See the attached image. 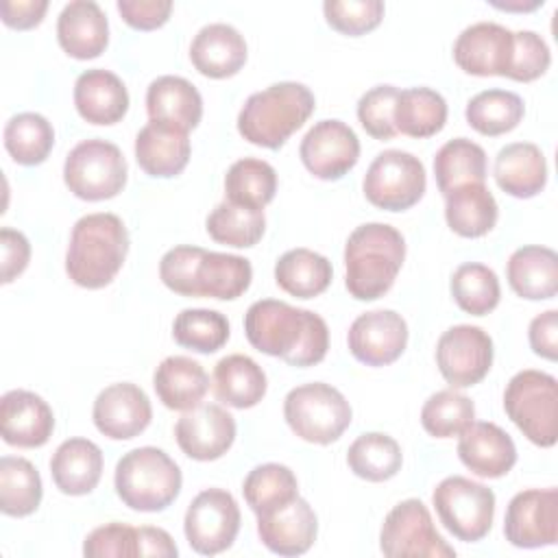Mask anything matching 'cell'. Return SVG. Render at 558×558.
Here are the masks:
<instances>
[{"mask_svg":"<svg viewBox=\"0 0 558 558\" xmlns=\"http://www.w3.org/2000/svg\"><path fill=\"white\" fill-rule=\"evenodd\" d=\"M399 89L395 85H377L357 100V120L375 140H392L397 135L392 111Z\"/></svg>","mask_w":558,"mask_h":558,"instance_id":"cell-50","label":"cell"},{"mask_svg":"<svg viewBox=\"0 0 558 558\" xmlns=\"http://www.w3.org/2000/svg\"><path fill=\"white\" fill-rule=\"evenodd\" d=\"M434 174L442 196L466 183H484L486 153L480 144L466 137L449 140L434 157Z\"/></svg>","mask_w":558,"mask_h":558,"instance_id":"cell-37","label":"cell"},{"mask_svg":"<svg viewBox=\"0 0 558 558\" xmlns=\"http://www.w3.org/2000/svg\"><path fill=\"white\" fill-rule=\"evenodd\" d=\"M46 11H48L46 0H2L0 2L2 22L9 28H17V31H28L39 26Z\"/></svg>","mask_w":558,"mask_h":558,"instance_id":"cell-56","label":"cell"},{"mask_svg":"<svg viewBox=\"0 0 558 558\" xmlns=\"http://www.w3.org/2000/svg\"><path fill=\"white\" fill-rule=\"evenodd\" d=\"M314 109L316 100L310 87L281 81L246 98L238 113V131L255 146L277 150L310 120Z\"/></svg>","mask_w":558,"mask_h":558,"instance_id":"cell-4","label":"cell"},{"mask_svg":"<svg viewBox=\"0 0 558 558\" xmlns=\"http://www.w3.org/2000/svg\"><path fill=\"white\" fill-rule=\"evenodd\" d=\"M211 386L218 401L238 410L257 405L268 388L264 368L242 353H231L214 366Z\"/></svg>","mask_w":558,"mask_h":558,"instance_id":"cell-32","label":"cell"},{"mask_svg":"<svg viewBox=\"0 0 558 558\" xmlns=\"http://www.w3.org/2000/svg\"><path fill=\"white\" fill-rule=\"evenodd\" d=\"M240 530V508L231 493L222 488L201 490L187 506L183 532L190 547L203 556L229 549Z\"/></svg>","mask_w":558,"mask_h":558,"instance_id":"cell-12","label":"cell"},{"mask_svg":"<svg viewBox=\"0 0 558 558\" xmlns=\"http://www.w3.org/2000/svg\"><path fill=\"white\" fill-rule=\"evenodd\" d=\"M327 24L349 37H360L379 26L384 17L381 0H327L323 4Z\"/></svg>","mask_w":558,"mask_h":558,"instance_id":"cell-48","label":"cell"},{"mask_svg":"<svg viewBox=\"0 0 558 558\" xmlns=\"http://www.w3.org/2000/svg\"><path fill=\"white\" fill-rule=\"evenodd\" d=\"M242 493L248 508L259 517L299 497V482L290 466L266 462L248 471L242 484Z\"/></svg>","mask_w":558,"mask_h":558,"instance_id":"cell-43","label":"cell"},{"mask_svg":"<svg viewBox=\"0 0 558 558\" xmlns=\"http://www.w3.org/2000/svg\"><path fill=\"white\" fill-rule=\"evenodd\" d=\"M436 366L451 388L480 384L493 366V340L475 325L449 327L436 342Z\"/></svg>","mask_w":558,"mask_h":558,"instance_id":"cell-13","label":"cell"},{"mask_svg":"<svg viewBox=\"0 0 558 558\" xmlns=\"http://www.w3.org/2000/svg\"><path fill=\"white\" fill-rule=\"evenodd\" d=\"M432 501L440 523L458 541L477 543L493 527L495 493L480 482L449 475L434 488Z\"/></svg>","mask_w":558,"mask_h":558,"instance_id":"cell-9","label":"cell"},{"mask_svg":"<svg viewBox=\"0 0 558 558\" xmlns=\"http://www.w3.org/2000/svg\"><path fill=\"white\" fill-rule=\"evenodd\" d=\"M405 259L403 235L386 222H366L344 244V286L357 301L384 296Z\"/></svg>","mask_w":558,"mask_h":558,"instance_id":"cell-2","label":"cell"},{"mask_svg":"<svg viewBox=\"0 0 558 558\" xmlns=\"http://www.w3.org/2000/svg\"><path fill=\"white\" fill-rule=\"evenodd\" d=\"M83 554L87 558H135L137 554V527L126 523H107L92 530L85 536Z\"/></svg>","mask_w":558,"mask_h":558,"instance_id":"cell-52","label":"cell"},{"mask_svg":"<svg viewBox=\"0 0 558 558\" xmlns=\"http://www.w3.org/2000/svg\"><path fill=\"white\" fill-rule=\"evenodd\" d=\"M318 532L316 512L312 506L294 497L292 501L257 517V534L259 541L279 556H301L305 554Z\"/></svg>","mask_w":558,"mask_h":558,"instance_id":"cell-21","label":"cell"},{"mask_svg":"<svg viewBox=\"0 0 558 558\" xmlns=\"http://www.w3.org/2000/svg\"><path fill=\"white\" fill-rule=\"evenodd\" d=\"M397 133L408 137H432L447 122V102L432 87L399 89L392 111Z\"/></svg>","mask_w":558,"mask_h":558,"instance_id":"cell-36","label":"cell"},{"mask_svg":"<svg viewBox=\"0 0 558 558\" xmlns=\"http://www.w3.org/2000/svg\"><path fill=\"white\" fill-rule=\"evenodd\" d=\"M283 416L299 438L314 445H331L351 425L353 412L338 388L312 381L286 395Z\"/></svg>","mask_w":558,"mask_h":558,"instance_id":"cell-7","label":"cell"},{"mask_svg":"<svg viewBox=\"0 0 558 558\" xmlns=\"http://www.w3.org/2000/svg\"><path fill=\"white\" fill-rule=\"evenodd\" d=\"M525 105L519 94L508 89H484L475 94L464 109L466 122L482 135L495 137L510 133L523 120Z\"/></svg>","mask_w":558,"mask_h":558,"instance_id":"cell-39","label":"cell"},{"mask_svg":"<svg viewBox=\"0 0 558 558\" xmlns=\"http://www.w3.org/2000/svg\"><path fill=\"white\" fill-rule=\"evenodd\" d=\"M253 279V266L246 257L205 251L196 270V296L233 301L242 296Z\"/></svg>","mask_w":558,"mask_h":558,"instance_id":"cell-35","label":"cell"},{"mask_svg":"<svg viewBox=\"0 0 558 558\" xmlns=\"http://www.w3.org/2000/svg\"><path fill=\"white\" fill-rule=\"evenodd\" d=\"M39 471L20 456L0 458V510L9 517H28L41 504Z\"/></svg>","mask_w":558,"mask_h":558,"instance_id":"cell-38","label":"cell"},{"mask_svg":"<svg viewBox=\"0 0 558 558\" xmlns=\"http://www.w3.org/2000/svg\"><path fill=\"white\" fill-rule=\"evenodd\" d=\"M129 253V231L109 211L87 214L76 220L65 251L68 277L87 290L105 288L120 272Z\"/></svg>","mask_w":558,"mask_h":558,"instance_id":"cell-3","label":"cell"},{"mask_svg":"<svg viewBox=\"0 0 558 558\" xmlns=\"http://www.w3.org/2000/svg\"><path fill=\"white\" fill-rule=\"evenodd\" d=\"M551 63L549 48L541 35L534 31L512 33V52L508 61L506 76L519 83H530L541 78Z\"/></svg>","mask_w":558,"mask_h":558,"instance_id":"cell-49","label":"cell"},{"mask_svg":"<svg viewBox=\"0 0 558 558\" xmlns=\"http://www.w3.org/2000/svg\"><path fill=\"white\" fill-rule=\"evenodd\" d=\"M427 187L425 166L405 150L388 148L368 166L362 190L371 205L386 211H403L416 205Z\"/></svg>","mask_w":558,"mask_h":558,"instance_id":"cell-10","label":"cell"},{"mask_svg":"<svg viewBox=\"0 0 558 558\" xmlns=\"http://www.w3.org/2000/svg\"><path fill=\"white\" fill-rule=\"evenodd\" d=\"M506 277L521 299H554L558 292V255L554 248L538 244L521 246L508 257Z\"/></svg>","mask_w":558,"mask_h":558,"instance_id":"cell-30","label":"cell"},{"mask_svg":"<svg viewBox=\"0 0 558 558\" xmlns=\"http://www.w3.org/2000/svg\"><path fill=\"white\" fill-rule=\"evenodd\" d=\"M50 475L63 495L92 493L102 475V451L87 438L63 440L50 458Z\"/></svg>","mask_w":558,"mask_h":558,"instance_id":"cell-28","label":"cell"},{"mask_svg":"<svg viewBox=\"0 0 558 558\" xmlns=\"http://www.w3.org/2000/svg\"><path fill=\"white\" fill-rule=\"evenodd\" d=\"M205 248L181 244L163 253L159 262V279L181 296H196V270Z\"/></svg>","mask_w":558,"mask_h":558,"instance_id":"cell-51","label":"cell"},{"mask_svg":"<svg viewBox=\"0 0 558 558\" xmlns=\"http://www.w3.org/2000/svg\"><path fill=\"white\" fill-rule=\"evenodd\" d=\"M205 229L209 238L220 244L248 248L262 240L266 231V216H264V209L235 205L225 198L207 216Z\"/></svg>","mask_w":558,"mask_h":558,"instance_id":"cell-41","label":"cell"},{"mask_svg":"<svg viewBox=\"0 0 558 558\" xmlns=\"http://www.w3.org/2000/svg\"><path fill=\"white\" fill-rule=\"evenodd\" d=\"M506 541L521 549L556 545L558 538V490L527 488L517 493L504 519Z\"/></svg>","mask_w":558,"mask_h":558,"instance_id":"cell-14","label":"cell"},{"mask_svg":"<svg viewBox=\"0 0 558 558\" xmlns=\"http://www.w3.org/2000/svg\"><path fill=\"white\" fill-rule=\"evenodd\" d=\"M190 61L203 76L229 78L246 63V41L231 24H207L192 39Z\"/></svg>","mask_w":558,"mask_h":558,"instance_id":"cell-25","label":"cell"},{"mask_svg":"<svg viewBox=\"0 0 558 558\" xmlns=\"http://www.w3.org/2000/svg\"><path fill=\"white\" fill-rule=\"evenodd\" d=\"M126 159L122 150L100 137L78 142L65 157L63 181L83 201H107L126 185Z\"/></svg>","mask_w":558,"mask_h":558,"instance_id":"cell-8","label":"cell"},{"mask_svg":"<svg viewBox=\"0 0 558 558\" xmlns=\"http://www.w3.org/2000/svg\"><path fill=\"white\" fill-rule=\"evenodd\" d=\"M57 39L65 54L87 61L105 52L109 44V22L94 0H72L57 17Z\"/></svg>","mask_w":558,"mask_h":558,"instance_id":"cell-23","label":"cell"},{"mask_svg":"<svg viewBox=\"0 0 558 558\" xmlns=\"http://www.w3.org/2000/svg\"><path fill=\"white\" fill-rule=\"evenodd\" d=\"M499 216L497 201L484 183H466L445 196V220L462 238L486 235Z\"/></svg>","mask_w":558,"mask_h":558,"instance_id":"cell-33","label":"cell"},{"mask_svg":"<svg viewBox=\"0 0 558 558\" xmlns=\"http://www.w3.org/2000/svg\"><path fill=\"white\" fill-rule=\"evenodd\" d=\"M460 462L477 477H504L517 462L514 440L499 425L480 421L471 423L458 440Z\"/></svg>","mask_w":558,"mask_h":558,"instance_id":"cell-22","label":"cell"},{"mask_svg":"<svg viewBox=\"0 0 558 558\" xmlns=\"http://www.w3.org/2000/svg\"><path fill=\"white\" fill-rule=\"evenodd\" d=\"M179 464L157 447L126 451L113 473V486L124 506L137 512L166 510L181 493Z\"/></svg>","mask_w":558,"mask_h":558,"instance_id":"cell-5","label":"cell"},{"mask_svg":"<svg viewBox=\"0 0 558 558\" xmlns=\"http://www.w3.org/2000/svg\"><path fill=\"white\" fill-rule=\"evenodd\" d=\"M504 410L536 447H554L558 438V381L554 375L525 368L504 390Z\"/></svg>","mask_w":558,"mask_h":558,"instance_id":"cell-6","label":"cell"},{"mask_svg":"<svg viewBox=\"0 0 558 558\" xmlns=\"http://www.w3.org/2000/svg\"><path fill=\"white\" fill-rule=\"evenodd\" d=\"M54 414L50 405L31 390H9L0 399V432L7 445L35 449L50 440Z\"/></svg>","mask_w":558,"mask_h":558,"instance_id":"cell-20","label":"cell"},{"mask_svg":"<svg viewBox=\"0 0 558 558\" xmlns=\"http://www.w3.org/2000/svg\"><path fill=\"white\" fill-rule=\"evenodd\" d=\"M0 248H2V283H11L17 275H22L31 259V244L24 233L4 227L0 231Z\"/></svg>","mask_w":558,"mask_h":558,"instance_id":"cell-54","label":"cell"},{"mask_svg":"<svg viewBox=\"0 0 558 558\" xmlns=\"http://www.w3.org/2000/svg\"><path fill=\"white\" fill-rule=\"evenodd\" d=\"M527 340L536 355L554 362L558 357V312L547 310L534 316L527 329Z\"/></svg>","mask_w":558,"mask_h":558,"instance_id":"cell-55","label":"cell"},{"mask_svg":"<svg viewBox=\"0 0 558 558\" xmlns=\"http://www.w3.org/2000/svg\"><path fill=\"white\" fill-rule=\"evenodd\" d=\"M512 52V31L497 22L466 26L453 44V61L473 76H506Z\"/></svg>","mask_w":558,"mask_h":558,"instance_id":"cell-19","label":"cell"},{"mask_svg":"<svg viewBox=\"0 0 558 558\" xmlns=\"http://www.w3.org/2000/svg\"><path fill=\"white\" fill-rule=\"evenodd\" d=\"M92 418L102 436L111 440H131L148 427L153 408L148 395L140 386L120 381L98 392Z\"/></svg>","mask_w":558,"mask_h":558,"instance_id":"cell-18","label":"cell"},{"mask_svg":"<svg viewBox=\"0 0 558 558\" xmlns=\"http://www.w3.org/2000/svg\"><path fill=\"white\" fill-rule=\"evenodd\" d=\"M244 333L253 349L290 366H314L329 349V329L318 314L277 299L255 301L246 310Z\"/></svg>","mask_w":558,"mask_h":558,"instance_id":"cell-1","label":"cell"},{"mask_svg":"<svg viewBox=\"0 0 558 558\" xmlns=\"http://www.w3.org/2000/svg\"><path fill=\"white\" fill-rule=\"evenodd\" d=\"M379 549L388 558H453L456 549L436 532L421 499L399 501L384 519Z\"/></svg>","mask_w":558,"mask_h":558,"instance_id":"cell-11","label":"cell"},{"mask_svg":"<svg viewBox=\"0 0 558 558\" xmlns=\"http://www.w3.org/2000/svg\"><path fill=\"white\" fill-rule=\"evenodd\" d=\"M74 107L89 124H116L129 111V92L122 78L109 70H85L74 83Z\"/></svg>","mask_w":558,"mask_h":558,"instance_id":"cell-24","label":"cell"},{"mask_svg":"<svg viewBox=\"0 0 558 558\" xmlns=\"http://www.w3.org/2000/svg\"><path fill=\"white\" fill-rule=\"evenodd\" d=\"M303 166L323 181L342 179L360 159V140L342 120H320L301 140Z\"/></svg>","mask_w":558,"mask_h":558,"instance_id":"cell-15","label":"cell"},{"mask_svg":"<svg viewBox=\"0 0 558 558\" xmlns=\"http://www.w3.org/2000/svg\"><path fill=\"white\" fill-rule=\"evenodd\" d=\"M179 449L198 462L222 458L235 440V418L216 403L185 410L174 425Z\"/></svg>","mask_w":558,"mask_h":558,"instance_id":"cell-16","label":"cell"},{"mask_svg":"<svg viewBox=\"0 0 558 558\" xmlns=\"http://www.w3.org/2000/svg\"><path fill=\"white\" fill-rule=\"evenodd\" d=\"M172 338L177 344L196 353H214L229 340V320L218 310L187 307L177 314Z\"/></svg>","mask_w":558,"mask_h":558,"instance_id":"cell-46","label":"cell"},{"mask_svg":"<svg viewBox=\"0 0 558 558\" xmlns=\"http://www.w3.org/2000/svg\"><path fill=\"white\" fill-rule=\"evenodd\" d=\"M351 355L366 366L392 364L408 344V323L395 310L360 314L347 333Z\"/></svg>","mask_w":558,"mask_h":558,"instance_id":"cell-17","label":"cell"},{"mask_svg":"<svg viewBox=\"0 0 558 558\" xmlns=\"http://www.w3.org/2000/svg\"><path fill=\"white\" fill-rule=\"evenodd\" d=\"M146 113L150 122L190 133L203 118V98L183 76H157L146 89Z\"/></svg>","mask_w":558,"mask_h":558,"instance_id":"cell-26","label":"cell"},{"mask_svg":"<svg viewBox=\"0 0 558 558\" xmlns=\"http://www.w3.org/2000/svg\"><path fill=\"white\" fill-rule=\"evenodd\" d=\"M331 277V262L310 248L286 251L275 264L277 286L296 299H314L323 294L329 288Z\"/></svg>","mask_w":558,"mask_h":558,"instance_id":"cell-34","label":"cell"},{"mask_svg":"<svg viewBox=\"0 0 558 558\" xmlns=\"http://www.w3.org/2000/svg\"><path fill=\"white\" fill-rule=\"evenodd\" d=\"M451 296L458 307L473 316H484L499 305L501 288L493 268L469 262L453 270L451 275Z\"/></svg>","mask_w":558,"mask_h":558,"instance_id":"cell-45","label":"cell"},{"mask_svg":"<svg viewBox=\"0 0 558 558\" xmlns=\"http://www.w3.org/2000/svg\"><path fill=\"white\" fill-rule=\"evenodd\" d=\"M153 386L157 399L170 410L196 408L209 390V377L196 360L187 355H170L155 368Z\"/></svg>","mask_w":558,"mask_h":558,"instance_id":"cell-31","label":"cell"},{"mask_svg":"<svg viewBox=\"0 0 558 558\" xmlns=\"http://www.w3.org/2000/svg\"><path fill=\"white\" fill-rule=\"evenodd\" d=\"M190 153L187 133L168 124L148 122L135 135V159L140 168L155 179H170L183 172Z\"/></svg>","mask_w":558,"mask_h":558,"instance_id":"cell-27","label":"cell"},{"mask_svg":"<svg viewBox=\"0 0 558 558\" xmlns=\"http://www.w3.org/2000/svg\"><path fill=\"white\" fill-rule=\"evenodd\" d=\"M137 554L172 558L179 554V549L166 530L144 525V527H137Z\"/></svg>","mask_w":558,"mask_h":558,"instance_id":"cell-57","label":"cell"},{"mask_svg":"<svg viewBox=\"0 0 558 558\" xmlns=\"http://www.w3.org/2000/svg\"><path fill=\"white\" fill-rule=\"evenodd\" d=\"M118 13L135 31L161 28L172 13L170 0H118Z\"/></svg>","mask_w":558,"mask_h":558,"instance_id":"cell-53","label":"cell"},{"mask_svg":"<svg viewBox=\"0 0 558 558\" xmlns=\"http://www.w3.org/2000/svg\"><path fill=\"white\" fill-rule=\"evenodd\" d=\"M497 185L514 198H532L547 183V161L543 150L532 142L506 144L493 168Z\"/></svg>","mask_w":558,"mask_h":558,"instance_id":"cell-29","label":"cell"},{"mask_svg":"<svg viewBox=\"0 0 558 558\" xmlns=\"http://www.w3.org/2000/svg\"><path fill=\"white\" fill-rule=\"evenodd\" d=\"M497 9H506V11H532V9H536V7H543V0L538 2H530V4H521V2H517V4H499V2H493Z\"/></svg>","mask_w":558,"mask_h":558,"instance_id":"cell-58","label":"cell"},{"mask_svg":"<svg viewBox=\"0 0 558 558\" xmlns=\"http://www.w3.org/2000/svg\"><path fill=\"white\" fill-rule=\"evenodd\" d=\"M403 456L399 442L381 432L357 436L347 451L349 469L366 482H386L401 469Z\"/></svg>","mask_w":558,"mask_h":558,"instance_id":"cell-40","label":"cell"},{"mask_svg":"<svg viewBox=\"0 0 558 558\" xmlns=\"http://www.w3.org/2000/svg\"><path fill=\"white\" fill-rule=\"evenodd\" d=\"M275 192L277 172L264 159H238L225 174V196L235 205L264 209L275 198Z\"/></svg>","mask_w":558,"mask_h":558,"instance_id":"cell-42","label":"cell"},{"mask_svg":"<svg viewBox=\"0 0 558 558\" xmlns=\"http://www.w3.org/2000/svg\"><path fill=\"white\" fill-rule=\"evenodd\" d=\"M473 421V401L456 388L434 392L421 408V425L434 438L460 436Z\"/></svg>","mask_w":558,"mask_h":558,"instance_id":"cell-47","label":"cell"},{"mask_svg":"<svg viewBox=\"0 0 558 558\" xmlns=\"http://www.w3.org/2000/svg\"><path fill=\"white\" fill-rule=\"evenodd\" d=\"M52 146L54 129L41 113H17L4 126V148L20 166H39Z\"/></svg>","mask_w":558,"mask_h":558,"instance_id":"cell-44","label":"cell"}]
</instances>
